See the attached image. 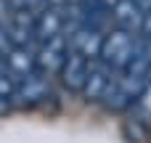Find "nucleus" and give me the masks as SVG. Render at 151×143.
Instances as JSON below:
<instances>
[{
    "label": "nucleus",
    "mask_w": 151,
    "mask_h": 143,
    "mask_svg": "<svg viewBox=\"0 0 151 143\" xmlns=\"http://www.w3.org/2000/svg\"><path fill=\"white\" fill-rule=\"evenodd\" d=\"M88 74H90V58H85L77 50H69V56L61 66V82L69 90H82L88 82Z\"/></svg>",
    "instance_id": "obj_7"
},
{
    "label": "nucleus",
    "mask_w": 151,
    "mask_h": 143,
    "mask_svg": "<svg viewBox=\"0 0 151 143\" xmlns=\"http://www.w3.org/2000/svg\"><path fill=\"white\" fill-rule=\"evenodd\" d=\"M8 19H11V3L0 0V24H8Z\"/></svg>",
    "instance_id": "obj_15"
},
{
    "label": "nucleus",
    "mask_w": 151,
    "mask_h": 143,
    "mask_svg": "<svg viewBox=\"0 0 151 143\" xmlns=\"http://www.w3.org/2000/svg\"><path fill=\"white\" fill-rule=\"evenodd\" d=\"M143 37L135 34V32H127V29H119L114 27L111 32H106L104 37V48H101V61L109 64L111 69H125L133 56L143 48Z\"/></svg>",
    "instance_id": "obj_1"
},
{
    "label": "nucleus",
    "mask_w": 151,
    "mask_h": 143,
    "mask_svg": "<svg viewBox=\"0 0 151 143\" xmlns=\"http://www.w3.org/2000/svg\"><path fill=\"white\" fill-rule=\"evenodd\" d=\"M66 24V16H64V8H56V5H45L40 13H37V21H35V34L40 42L45 40H53L61 34Z\"/></svg>",
    "instance_id": "obj_8"
},
{
    "label": "nucleus",
    "mask_w": 151,
    "mask_h": 143,
    "mask_svg": "<svg viewBox=\"0 0 151 143\" xmlns=\"http://www.w3.org/2000/svg\"><path fill=\"white\" fill-rule=\"evenodd\" d=\"M11 48H13V40L8 34V24H0V56H8Z\"/></svg>",
    "instance_id": "obj_14"
},
{
    "label": "nucleus",
    "mask_w": 151,
    "mask_h": 143,
    "mask_svg": "<svg viewBox=\"0 0 151 143\" xmlns=\"http://www.w3.org/2000/svg\"><path fill=\"white\" fill-rule=\"evenodd\" d=\"M11 103H16V82L8 72H0V114H5Z\"/></svg>",
    "instance_id": "obj_11"
},
{
    "label": "nucleus",
    "mask_w": 151,
    "mask_h": 143,
    "mask_svg": "<svg viewBox=\"0 0 151 143\" xmlns=\"http://www.w3.org/2000/svg\"><path fill=\"white\" fill-rule=\"evenodd\" d=\"M35 21H37V13H29V11H13L11 13V19H8V34L13 40V45H29L32 40H37Z\"/></svg>",
    "instance_id": "obj_9"
},
{
    "label": "nucleus",
    "mask_w": 151,
    "mask_h": 143,
    "mask_svg": "<svg viewBox=\"0 0 151 143\" xmlns=\"http://www.w3.org/2000/svg\"><path fill=\"white\" fill-rule=\"evenodd\" d=\"M111 82H114V69L109 64H104L101 58H96V61H90V74H88L85 88H82V96L88 101H104Z\"/></svg>",
    "instance_id": "obj_5"
},
{
    "label": "nucleus",
    "mask_w": 151,
    "mask_h": 143,
    "mask_svg": "<svg viewBox=\"0 0 151 143\" xmlns=\"http://www.w3.org/2000/svg\"><path fill=\"white\" fill-rule=\"evenodd\" d=\"M66 37H69V48H72V50L82 53V56L90 58V61L101 58V48H104L106 32L93 29V27H77V29H74L72 34H66Z\"/></svg>",
    "instance_id": "obj_3"
},
{
    "label": "nucleus",
    "mask_w": 151,
    "mask_h": 143,
    "mask_svg": "<svg viewBox=\"0 0 151 143\" xmlns=\"http://www.w3.org/2000/svg\"><path fill=\"white\" fill-rule=\"evenodd\" d=\"M64 3H66V0H48V5H56V8H61Z\"/></svg>",
    "instance_id": "obj_18"
},
{
    "label": "nucleus",
    "mask_w": 151,
    "mask_h": 143,
    "mask_svg": "<svg viewBox=\"0 0 151 143\" xmlns=\"http://www.w3.org/2000/svg\"><path fill=\"white\" fill-rule=\"evenodd\" d=\"M5 69L13 82L29 77L32 72H37V50H32V45H13L5 56Z\"/></svg>",
    "instance_id": "obj_4"
},
{
    "label": "nucleus",
    "mask_w": 151,
    "mask_h": 143,
    "mask_svg": "<svg viewBox=\"0 0 151 143\" xmlns=\"http://www.w3.org/2000/svg\"><path fill=\"white\" fill-rule=\"evenodd\" d=\"M133 109H135V114H138L141 119L151 122V82H149V88L141 93V98L133 103Z\"/></svg>",
    "instance_id": "obj_12"
},
{
    "label": "nucleus",
    "mask_w": 151,
    "mask_h": 143,
    "mask_svg": "<svg viewBox=\"0 0 151 143\" xmlns=\"http://www.w3.org/2000/svg\"><path fill=\"white\" fill-rule=\"evenodd\" d=\"M8 3H11V8H13V11H29V13H35V11H37V13H40V11H42V5H45L48 0H8Z\"/></svg>",
    "instance_id": "obj_13"
},
{
    "label": "nucleus",
    "mask_w": 151,
    "mask_h": 143,
    "mask_svg": "<svg viewBox=\"0 0 151 143\" xmlns=\"http://www.w3.org/2000/svg\"><path fill=\"white\" fill-rule=\"evenodd\" d=\"M146 50H149V58H151V40H146Z\"/></svg>",
    "instance_id": "obj_19"
},
{
    "label": "nucleus",
    "mask_w": 151,
    "mask_h": 143,
    "mask_svg": "<svg viewBox=\"0 0 151 143\" xmlns=\"http://www.w3.org/2000/svg\"><path fill=\"white\" fill-rule=\"evenodd\" d=\"M48 90H50L48 74L32 72L29 77H24V80L16 82V103H21V106H35V103H40L42 98H48Z\"/></svg>",
    "instance_id": "obj_6"
},
{
    "label": "nucleus",
    "mask_w": 151,
    "mask_h": 143,
    "mask_svg": "<svg viewBox=\"0 0 151 143\" xmlns=\"http://www.w3.org/2000/svg\"><path fill=\"white\" fill-rule=\"evenodd\" d=\"M133 3H135L143 13H151V0H133Z\"/></svg>",
    "instance_id": "obj_17"
},
{
    "label": "nucleus",
    "mask_w": 151,
    "mask_h": 143,
    "mask_svg": "<svg viewBox=\"0 0 151 143\" xmlns=\"http://www.w3.org/2000/svg\"><path fill=\"white\" fill-rule=\"evenodd\" d=\"M141 37L143 40H151V13L143 16V27H141Z\"/></svg>",
    "instance_id": "obj_16"
},
{
    "label": "nucleus",
    "mask_w": 151,
    "mask_h": 143,
    "mask_svg": "<svg viewBox=\"0 0 151 143\" xmlns=\"http://www.w3.org/2000/svg\"><path fill=\"white\" fill-rule=\"evenodd\" d=\"M69 37L66 34H58L53 40H45L40 42L37 48V72L42 74H53V72H61L66 56H69Z\"/></svg>",
    "instance_id": "obj_2"
},
{
    "label": "nucleus",
    "mask_w": 151,
    "mask_h": 143,
    "mask_svg": "<svg viewBox=\"0 0 151 143\" xmlns=\"http://www.w3.org/2000/svg\"><path fill=\"white\" fill-rule=\"evenodd\" d=\"M143 11L133 3V0H114L111 5V21L119 27V29H127V32H141L143 27Z\"/></svg>",
    "instance_id": "obj_10"
}]
</instances>
